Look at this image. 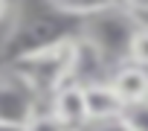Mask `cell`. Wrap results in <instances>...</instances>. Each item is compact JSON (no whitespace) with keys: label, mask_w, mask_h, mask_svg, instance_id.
I'll use <instances>...</instances> for the list:
<instances>
[{"label":"cell","mask_w":148,"mask_h":131,"mask_svg":"<svg viewBox=\"0 0 148 131\" xmlns=\"http://www.w3.org/2000/svg\"><path fill=\"white\" fill-rule=\"evenodd\" d=\"M73 38L76 35H67L38 52H29L18 61H12V67L38 90L41 99H47L58 85L70 82V64H73Z\"/></svg>","instance_id":"obj_1"},{"label":"cell","mask_w":148,"mask_h":131,"mask_svg":"<svg viewBox=\"0 0 148 131\" xmlns=\"http://www.w3.org/2000/svg\"><path fill=\"white\" fill-rule=\"evenodd\" d=\"M139 23L142 21L134 12H128L125 6L116 3V6H110L105 12H96V15L84 18L82 35L90 38L105 52V58L110 64H119V61L128 58V47H131V38H134V32H136Z\"/></svg>","instance_id":"obj_2"},{"label":"cell","mask_w":148,"mask_h":131,"mask_svg":"<svg viewBox=\"0 0 148 131\" xmlns=\"http://www.w3.org/2000/svg\"><path fill=\"white\" fill-rule=\"evenodd\" d=\"M38 108H41L38 90L12 67V64H3V67H0V119L23 125Z\"/></svg>","instance_id":"obj_3"},{"label":"cell","mask_w":148,"mask_h":131,"mask_svg":"<svg viewBox=\"0 0 148 131\" xmlns=\"http://www.w3.org/2000/svg\"><path fill=\"white\" fill-rule=\"evenodd\" d=\"M47 111L67 128L82 131L87 125V105H84V88L79 82H64L47 96Z\"/></svg>","instance_id":"obj_4"},{"label":"cell","mask_w":148,"mask_h":131,"mask_svg":"<svg viewBox=\"0 0 148 131\" xmlns=\"http://www.w3.org/2000/svg\"><path fill=\"white\" fill-rule=\"evenodd\" d=\"M108 82L113 85V90L119 93V99L125 105L148 96V67H142V64H136L131 58L113 64L108 73Z\"/></svg>","instance_id":"obj_5"},{"label":"cell","mask_w":148,"mask_h":131,"mask_svg":"<svg viewBox=\"0 0 148 131\" xmlns=\"http://www.w3.org/2000/svg\"><path fill=\"white\" fill-rule=\"evenodd\" d=\"M84 88V105H87V122L90 119H110V117H119L125 102L119 99V93L113 90V85L108 79H96V82H87L82 85Z\"/></svg>","instance_id":"obj_6"},{"label":"cell","mask_w":148,"mask_h":131,"mask_svg":"<svg viewBox=\"0 0 148 131\" xmlns=\"http://www.w3.org/2000/svg\"><path fill=\"white\" fill-rule=\"evenodd\" d=\"M47 3H49V9H55L58 15H67V18H90L96 12L116 6L119 0H47Z\"/></svg>","instance_id":"obj_7"},{"label":"cell","mask_w":148,"mask_h":131,"mask_svg":"<svg viewBox=\"0 0 148 131\" xmlns=\"http://www.w3.org/2000/svg\"><path fill=\"white\" fill-rule=\"evenodd\" d=\"M119 119L128 125V131H148V96L128 102L119 114Z\"/></svg>","instance_id":"obj_8"},{"label":"cell","mask_w":148,"mask_h":131,"mask_svg":"<svg viewBox=\"0 0 148 131\" xmlns=\"http://www.w3.org/2000/svg\"><path fill=\"white\" fill-rule=\"evenodd\" d=\"M128 58L148 67V23H139L134 38H131V47H128Z\"/></svg>","instance_id":"obj_9"},{"label":"cell","mask_w":148,"mask_h":131,"mask_svg":"<svg viewBox=\"0 0 148 131\" xmlns=\"http://www.w3.org/2000/svg\"><path fill=\"white\" fill-rule=\"evenodd\" d=\"M23 131H67V128H64L47 108H38V111L23 122Z\"/></svg>","instance_id":"obj_10"},{"label":"cell","mask_w":148,"mask_h":131,"mask_svg":"<svg viewBox=\"0 0 148 131\" xmlns=\"http://www.w3.org/2000/svg\"><path fill=\"white\" fill-rule=\"evenodd\" d=\"M82 131H128V125L119 117H110V119H90Z\"/></svg>","instance_id":"obj_11"},{"label":"cell","mask_w":148,"mask_h":131,"mask_svg":"<svg viewBox=\"0 0 148 131\" xmlns=\"http://www.w3.org/2000/svg\"><path fill=\"white\" fill-rule=\"evenodd\" d=\"M119 6H125L128 12H134L136 18L148 15V0H119Z\"/></svg>","instance_id":"obj_12"},{"label":"cell","mask_w":148,"mask_h":131,"mask_svg":"<svg viewBox=\"0 0 148 131\" xmlns=\"http://www.w3.org/2000/svg\"><path fill=\"white\" fill-rule=\"evenodd\" d=\"M0 131H23L21 122H9V119H0Z\"/></svg>","instance_id":"obj_13"},{"label":"cell","mask_w":148,"mask_h":131,"mask_svg":"<svg viewBox=\"0 0 148 131\" xmlns=\"http://www.w3.org/2000/svg\"><path fill=\"white\" fill-rule=\"evenodd\" d=\"M9 12H12V3H9V0H0V21L9 18Z\"/></svg>","instance_id":"obj_14"}]
</instances>
